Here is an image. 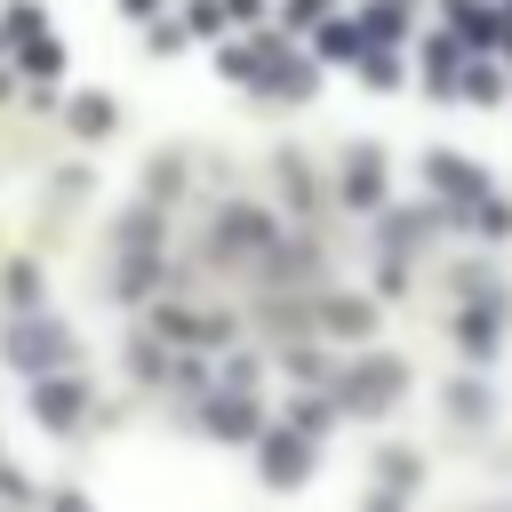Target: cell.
<instances>
[{
    "instance_id": "10",
    "label": "cell",
    "mask_w": 512,
    "mask_h": 512,
    "mask_svg": "<svg viewBox=\"0 0 512 512\" xmlns=\"http://www.w3.org/2000/svg\"><path fill=\"white\" fill-rule=\"evenodd\" d=\"M56 512H88V496H56Z\"/></svg>"
},
{
    "instance_id": "4",
    "label": "cell",
    "mask_w": 512,
    "mask_h": 512,
    "mask_svg": "<svg viewBox=\"0 0 512 512\" xmlns=\"http://www.w3.org/2000/svg\"><path fill=\"white\" fill-rule=\"evenodd\" d=\"M264 480H272V488H296V480H304V448H296V440H264Z\"/></svg>"
},
{
    "instance_id": "6",
    "label": "cell",
    "mask_w": 512,
    "mask_h": 512,
    "mask_svg": "<svg viewBox=\"0 0 512 512\" xmlns=\"http://www.w3.org/2000/svg\"><path fill=\"white\" fill-rule=\"evenodd\" d=\"M432 184H448V192H488V176H472L456 152H432Z\"/></svg>"
},
{
    "instance_id": "2",
    "label": "cell",
    "mask_w": 512,
    "mask_h": 512,
    "mask_svg": "<svg viewBox=\"0 0 512 512\" xmlns=\"http://www.w3.org/2000/svg\"><path fill=\"white\" fill-rule=\"evenodd\" d=\"M8 360H16V368H48V360H64V328H8Z\"/></svg>"
},
{
    "instance_id": "7",
    "label": "cell",
    "mask_w": 512,
    "mask_h": 512,
    "mask_svg": "<svg viewBox=\"0 0 512 512\" xmlns=\"http://www.w3.org/2000/svg\"><path fill=\"white\" fill-rule=\"evenodd\" d=\"M208 424L240 440V432H256V408H248V400H216V416H208Z\"/></svg>"
},
{
    "instance_id": "5",
    "label": "cell",
    "mask_w": 512,
    "mask_h": 512,
    "mask_svg": "<svg viewBox=\"0 0 512 512\" xmlns=\"http://www.w3.org/2000/svg\"><path fill=\"white\" fill-rule=\"evenodd\" d=\"M376 192H384V168H376V152H360V160L344 168V200H360V208H368Z\"/></svg>"
},
{
    "instance_id": "8",
    "label": "cell",
    "mask_w": 512,
    "mask_h": 512,
    "mask_svg": "<svg viewBox=\"0 0 512 512\" xmlns=\"http://www.w3.org/2000/svg\"><path fill=\"white\" fill-rule=\"evenodd\" d=\"M72 120H80V136H104V128H112V104H80Z\"/></svg>"
},
{
    "instance_id": "9",
    "label": "cell",
    "mask_w": 512,
    "mask_h": 512,
    "mask_svg": "<svg viewBox=\"0 0 512 512\" xmlns=\"http://www.w3.org/2000/svg\"><path fill=\"white\" fill-rule=\"evenodd\" d=\"M448 408H456V416H488V392H472V384H456V392H448Z\"/></svg>"
},
{
    "instance_id": "1",
    "label": "cell",
    "mask_w": 512,
    "mask_h": 512,
    "mask_svg": "<svg viewBox=\"0 0 512 512\" xmlns=\"http://www.w3.org/2000/svg\"><path fill=\"white\" fill-rule=\"evenodd\" d=\"M392 392H400V368H392V360H368V368H352V384H344V400L368 408V416H376Z\"/></svg>"
},
{
    "instance_id": "3",
    "label": "cell",
    "mask_w": 512,
    "mask_h": 512,
    "mask_svg": "<svg viewBox=\"0 0 512 512\" xmlns=\"http://www.w3.org/2000/svg\"><path fill=\"white\" fill-rule=\"evenodd\" d=\"M32 408H40V424H48V432H64V424L80 416V384H72V376H64V384H40V392H32Z\"/></svg>"
}]
</instances>
